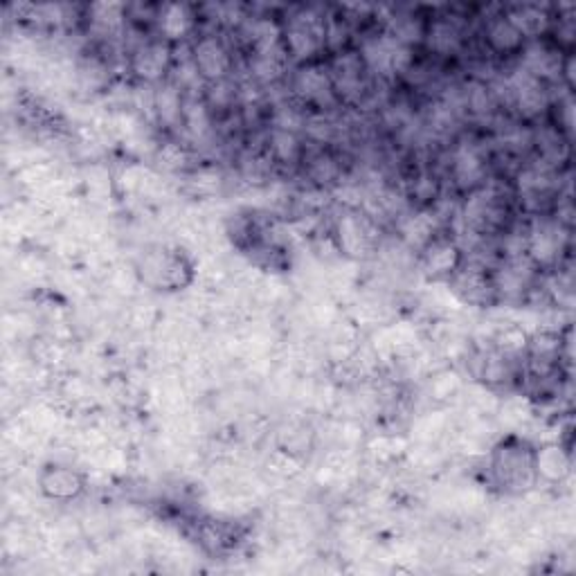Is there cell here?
I'll list each match as a JSON object with an SVG mask.
<instances>
[{"label":"cell","mask_w":576,"mask_h":576,"mask_svg":"<svg viewBox=\"0 0 576 576\" xmlns=\"http://www.w3.org/2000/svg\"><path fill=\"white\" fill-rule=\"evenodd\" d=\"M174 68V50L167 41L140 43L131 54V70L144 84H158Z\"/></svg>","instance_id":"cell-6"},{"label":"cell","mask_w":576,"mask_h":576,"mask_svg":"<svg viewBox=\"0 0 576 576\" xmlns=\"http://www.w3.org/2000/svg\"><path fill=\"white\" fill-rule=\"evenodd\" d=\"M401 239L408 248H426L428 243L435 239V216L426 212L412 214L410 219H405L401 225Z\"/></svg>","instance_id":"cell-23"},{"label":"cell","mask_w":576,"mask_h":576,"mask_svg":"<svg viewBox=\"0 0 576 576\" xmlns=\"http://www.w3.org/2000/svg\"><path fill=\"white\" fill-rule=\"evenodd\" d=\"M448 432V419L444 412H428L414 421L412 435L417 437L419 444H435Z\"/></svg>","instance_id":"cell-26"},{"label":"cell","mask_w":576,"mask_h":576,"mask_svg":"<svg viewBox=\"0 0 576 576\" xmlns=\"http://www.w3.org/2000/svg\"><path fill=\"white\" fill-rule=\"evenodd\" d=\"M453 295L459 297L462 302L484 304V302H489L495 293H493L491 277L484 273V268L468 266V268H459L453 275Z\"/></svg>","instance_id":"cell-15"},{"label":"cell","mask_w":576,"mask_h":576,"mask_svg":"<svg viewBox=\"0 0 576 576\" xmlns=\"http://www.w3.org/2000/svg\"><path fill=\"white\" fill-rule=\"evenodd\" d=\"M183 129L194 142H203L212 133V111L203 97L185 95Z\"/></svg>","instance_id":"cell-19"},{"label":"cell","mask_w":576,"mask_h":576,"mask_svg":"<svg viewBox=\"0 0 576 576\" xmlns=\"http://www.w3.org/2000/svg\"><path fill=\"white\" fill-rule=\"evenodd\" d=\"M423 41L439 57H450L462 45V30H459L453 18H437V21H432L426 27V39Z\"/></svg>","instance_id":"cell-18"},{"label":"cell","mask_w":576,"mask_h":576,"mask_svg":"<svg viewBox=\"0 0 576 576\" xmlns=\"http://www.w3.org/2000/svg\"><path fill=\"white\" fill-rule=\"evenodd\" d=\"M493 347L498 351V354L507 356L511 360H516L518 356L527 354V347H529V331L522 329V324L516 322H509V324H502L500 329L493 331L491 336Z\"/></svg>","instance_id":"cell-20"},{"label":"cell","mask_w":576,"mask_h":576,"mask_svg":"<svg viewBox=\"0 0 576 576\" xmlns=\"http://www.w3.org/2000/svg\"><path fill=\"white\" fill-rule=\"evenodd\" d=\"M268 158L277 165H295L302 158V144L297 133L273 129L268 138Z\"/></svg>","instance_id":"cell-22"},{"label":"cell","mask_w":576,"mask_h":576,"mask_svg":"<svg viewBox=\"0 0 576 576\" xmlns=\"http://www.w3.org/2000/svg\"><path fill=\"white\" fill-rule=\"evenodd\" d=\"M309 176L318 185H331L336 183L340 176V165L329 153H318V156L311 158L309 162Z\"/></svg>","instance_id":"cell-28"},{"label":"cell","mask_w":576,"mask_h":576,"mask_svg":"<svg viewBox=\"0 0 576 576\" xmlns=\"http://www.w3.org/2000/svg\"><path fill=\"white\" fill-rule=\"evenodd\" d=\"M158 30L162 34V41L178 43L185 41L196 27V14L194 9L185 3H167L158 7L156 16Z\"/></svg>","instance_id":"cell-14"},{"label":"cell","mask_w":576,"mask_h":576,"mask_svg":"<svg viewBox=\"0 0 576 576\" xmlns=\"http://www.w3.org/2000/svg\"><path fill=\"white\" fill-rule=\"evenodd\" d=\"M484 43L493 54L498 57H516L525 48L527 39L520 34V30L513 25L507 16L498 14L486 21L484 27Z\"/></svg>","instance_id":"cell-13"},{"label":"cell","mask_w":576,"mask_h":576,"mask_svg":"<svg viewBox=\"0 0 576 576\" xmlns=\"http://www.w3.org/2000/svg\"><path fill=\"white\" fill-rule=\"evenodd\" d=\"M288 57L286 54H248L250 81L257 86H270L282 79Z\"/></svg>","instance_id":"cell-21"},{"label":"cell","mask_w":576,"mask_h":576,"mask_svg":"<svg viewBox=\"0 0 576 576\" xmlns=\"http://www.w3.org/2000/svg\"><path fill=\"white\" fill-rule=\"evenodd\" d=\"M372 237V225H369L365 216L358 212H347L345 216H340L333 241H336L338 252H345L347 257L358 259L372 248Z\"/></svg>","instance_id":"cell-9"},{"label":"cell","mask_w":576,"mask_h":576,"mask_svg":"<svg viewBox=\"0 0 576 576\" xmlns=\"http://www.w3.org/2000/svg\"><path fill=\"white\" fill-rule=\"evenodd\" d=\"M450 171H453V180L457 189L462 192H475L480 189L486 176V162L480 149L475 144H459L453 153V165H450Z\"/></svg>","instance_id":"cell-11"},{"label":"cell","mask_w":576,"mask_h":576,"mask_svg":"<svg viewBox=\"0 0 576 576\" xmlns=\"http://www.w3.org/2000/svg\"><path fill=\"white\" fill-rule=\"evenodd\" d=\"M84 486V475L66 464H50L39 473V491L48 500L70 502L84 493Z\"/></svg>","instance_id":"cell-8"},{"label":"cell","mask_w":576,"mask_h":576,"mask_svg":"<svg viewBox=\"0 0 576 576\" xmlns=\"http://www.w3.org/2000/svg\"><path fill=\"white\" fill-rule=\"evenodd\" d=\"M183 106H185V93L176 88L171 81H162V84L153 90V117L167 129H176L183 126Z\"/></svg>","instance_id":"cell-16"},{"label":"cell","mask_w":576,"mask_h":576,"mask_svg":"<svg viewBox=\"0 0 576 576\" xmlns=\"http://www.w3.org/2000/svg\"><path fill=\"white\" fill-rule=\"evenodd\" d=\"M565 241L567 225L558 221H538L534 228L527 230V257L536 268L556 266L565 250Z\"/></svg>","instance_id":"cell-4"},{"label":"cell","mask_w":576,"mask_h":576,"mask_svg":"<svg viewBox=\"0 0 576 576\" xmlns=\"http://www.w3.org/2000/svg\"><path fill=\"white\" fill-rule=\"evenodd\" d=\"M511 104L518 108V113L527 120H534L549 106V97L545 90V81L531 75L525 68H516L507 77Z\"/></svg>","instance_id":"cell-5"},{"label":"cell","mask_w":576,"mask_h":576,"mask_svg":"<svg viewBox=\"0 0 576 576\" xmlns=\"http://www.w3.org/2000/svg\"><path fill=\"white\" fill-rule=\"evenodd\" d=\"M90 14V21L97 27L102 34H115L117 30H122L124 25V18L129 16L126 12V7L120 3H97V5H90L88 9Z\"/></svg>","instance_id":"cell-24"},{"label":"cell","mask_w":576,"mask_h":576,"mask_svg":"<svg viewBox=\"0 0 576 576\" xmlns=\"http://www.w3.org/2000/svg\"><path fill=\"white\" fill-rule=\"evenodd\" d=\"M156 156H158L160 167L167 169V171H183L187 167V162H189L187 149L183 147V144H178V142L162 144Z\"/></svg>","instance_id":"cell-29"},{"label":"cell","mask_w":576,"mask_h":576,"mask_svg":"<svg viewBox=\"0 0 576 576\" xmlns=\"http://www.w3.org/2000/svg\"><path fill=\"white\" fill-rule=\"evenodd\" d=\"M504 16L518 27L520 34L525 36L527 41L543 39V34L552 27V14H549L545 7L538 5H513L504 12Z\"/></svg>","instance_id":"cell-17"},{"label":"cell","mask_w":576,"mask_h":576,"mask_svg":"<svg viewBox=\"0 0 576 576\" xmlns=\"http://www.w3.org/2000/svg\"><path fill=\"white\" fill-rule=\"evenodd\" d=\"M293 93L302 104L324 106L333 102V99H336V93H333V81L329 75V68L322 66V63L318 61L300 66V70H297L293 77Z\"/></svg>","instance_id":"cell-7"},{"label":"cell","mask_w":576,"mask_h":576,"mask_svg":"<svg viewBox=\"0 0 576 576\" xmlns=\"http://www.w3.org/2000/svg\"><path fill=\"white\" fill-rule=\"evenodd\" d=\"M493 482L511 495H527L536 489L534 450L518 439H507L491 453Z\"/></svg>","instance_id":"cell-1"},{"label":"cell","mask_w":576,"mask_h":576,"mask_svg":"<svg viewBox=\"0 0 576 576\" xmlns=\"http://www.w3.org/2000/svg\"><path fill=\"white\" fill-rule=\"evenodd\" d=\"M138 275L144 284L160 288V291L162 288L165 291H176V288H185L192 282V266L178 252L153 250L142 257Z\"/></svg>","instance_id":"cell-2"},{"label":"cell","mask_w":576,"mask_h":576,"mask_svg":"<svg viewBox=\"0 0 576 576\" xmlns=\"http://www.w3.org/2000/svg\"><path fill=\"white\" fill-rule=\"evenodd\" d=\"M268 471L277 477H282V480H291V477L300 475L302 471L300 457L286 448H277L275 453L268 457Z\"/></svg>","instance_id":"cell-27"},{"label":"cell","mask_w":576,"mask_h":576,"mask_svg":"<svg viewBox=\"0 0 576 576\" xmlns=\"http://www.w3.org/2000/svg\"><path fill=\"white\" fill-rule=\"evenodd\" d=\"M192 61L198 68V75L203 77L205 86L216 84V81L230 79L232 72V52L223 36L216 32L203 34L192 43Z\"/></svg>","instance_id":"cell-3"},{"label":"cell","mask_w":576,"mask_h":576,"mask_svg":"<svg viewBox=\"0 0 576 576\" xmlns=\"http://www.w3.org/2000/svg\"><path fill=\"white\" fill-rule=\"evenodd\" d=\"M459 268H462V248L457 246V241L432 239L423 248V270H426L428 277H453Z\"/></svg>","instance_id":"cell-12"},{"label":"cell","mask_w":576,"mask_h":576,"mask_svg":"<svg viewBox=\"0 0 576 576\" xmlns=\"http://www.w3.org/2000/svg\"><path fill=\"white\" fill-rule=\"evenodd\" d=\"M536 480L545 484H563L572 475V457L561 441H547L534 450Z\"/></svg>","instance_id":"cell-10"},{"label":"cell","mask_w":576,"mask_h":576,"mask_svg":"<svg viewBox=\"0 0 576 576\" xmlns=\"http://www.w3.org/2000/svg\"><path fill=\"white\" fill-rule=\"evenodd\" d=\"M464 392V381L455 369H439L430 376V396L439 403L453 401Z\"/></svg>","instance_id":"cell-25"}]
</instances>
